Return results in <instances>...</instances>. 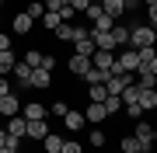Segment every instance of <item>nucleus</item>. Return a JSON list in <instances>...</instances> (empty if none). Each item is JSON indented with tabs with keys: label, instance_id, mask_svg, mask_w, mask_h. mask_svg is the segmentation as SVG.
<instances>
[{
	"label": "nucleus",
	"instance_id": "47",
	"mask_svg": "<svg viewBox=\"0 0 157 153\" xmlns=\"http://www.w3.org/2000/svg\"><path fill=\"white\" fill-rule=\"evenodd\" d=\"M147 66H150V70H154V73H157V56H154V59H150V63H147Z\"/></svg>",
	"mask_w": 157,
	"mask_h": 153
},
{
	"label": "nucleus",
	"instance_id": "39",
	"mask_svg": "<svg viewBox=\"0 0 157 153\" xmlns=\"http://www.w3.org/2000/svg\"><path fill=\"white\" fill-rule=\"evenodd\" d=\"M126 115H129V118H136V122H140V118H143V108H140V104H126Z\"/></svg>",
	"mask_w": 157,
	"mask_h": 153
},
{
	"label": "nucleus",
	"instance_id": "29",
	"mask_svg": "<svg viewBox=\"0 0 157 153\" xmlns=\"http://www.w3.org/2000/svg\"><path fill=\"white\" fill-rule=\"evenodd\" d=\"M87 143H91V146L98 150V146H105V143H108V136H105L101 129H91V132H87Z\"/></svg>",
	"mask_w": 157,
	"mask_h": 153
},
{
	"label": "nucleus",
	"instance_id": "30",
	"mask_svg": "<svg viewBox=\"0 0 157 153\" xmlns=\"http://www.w3.org/2000/svg\"><path fill=\"white\" fill-rule=\"evenodd\" d=\"M56 14H59V21H73V17H77V11H73V4H70V0H63Z\"/></svg>",
	"mask_w": 157,
	"mask_h": 153
},
{
	"label": "nucleus",
	"instance_id": "26",
	"mask_svg": "<svg viewBox=\"0 0 157 153\" xmlns=\"http://www.w3.org/2000/svg\"><path fill=\"white\" fill-rule=\"evenodd\" d=\"M101 104H105V111H108V115L122 111V97H119V94H108V97H105V101H101Z\"/></svg>",
	"mask_w": 157,
	"mask_h": 153
},
{
	"label": "nucleus",
	"instance_id": "27",
	"mask_svg": "<svg viewBox=\"0 0 157 153\" xmlns=\"http://www.w3.org/2000/svg\"><path fill=\"white\" fill-rule=\"evenodd\" d=\"M119 150H122V153H136V150H140V139H136L133 132H129V136H122V143H119Z\"/></svg>",
	"mask_w": 157,
	"mask_h": 153
},
{
	"label": "nucleus",
	"instance_id": "43",
	"mask_svg": "<svg viewBox=\"0 0 157 153\" xmlns=\"http://www.w3.org/2000/svg\"><path fill=\"white\" fill-rule=\"evenodd\" d=\"M7 49H11V35L0 31V52H7Z\"/></svg>",
	"mask_w": 157,
	"mask_h": 153
},
{
	"label": "nucleus",
	"instance_id": "52",
	"mask_svg": "<svg viewBox=\"0 0 157 153\" xmlns=\"http://www.w3.org/2000/svg\"><path fill=\"white\" fill-rule=\"evenodd\" d=\"M0 7H4V0H0Z\"/></svg>",
	"mask_w": 157,
	"mask_h": 153
},
{
	"label": "nucleus",
	"instance_id": "35",
	"mask_svg": "<svg viewBox=\"0 0 157 153\" xmlns=\"http://www.w3.org/2000/svg\"><path fill=\"white\" fill-rule=\"evenodd\" d=\"M84 14H87V21H91V24H94V21H98V17H101V14H105V11H101V4H98V0H91V7H87V11H84Z\"/></svg>",
	"mask_w": 157,
	"mask_h": 153
},
{
	"label": "nucleus",
	"instance_id": "16",
	"mask_svg": "<svg viewBox=\"0 0 157 153\" xmlns=\"http://www.w3.org/2000/svg\"><path fill=\"white\" fill-rule=\"evenodd\" d=\"M7 132H11V136H21L25 139V132H28V122L21 118V115H14V118H7V125H4Z\"/></svg>",
	"mask_w": 157,
	"mask_h": 153
},
{
	"label": "nucleus",
	"instance_id": "34",
	"mask_svg": "<svg viewBox=\"0 0 157 153\" xmlns=\"http://www.w3.org/2000/svg\"><path fill=\"white\" fill-rule=\"evenodd\" d=\"M42 14H45V4H42V0H32V4H28V17H32V21H39Z\"/></svg>",
	"mask_w": 157,
	"mask_h": 153
},
{
	"label": "nucleus",
	"instance_id": "11",
	"mask_svg": "<svg viewBox=\"0 0 157 153\" xmlns=\"http://www.w3.org/2000/svg\"><path fill=\"white\" fill-rule=\"evenodd\" d=\"M112 63H115V52H105V49H94V56H91V66L94 70H112Z\"/></svg>",
	"mask_w": 157,
	"mask_h": 153
},
{
	"label": "nucleus",
	"instance_id": "22",
	"mask_svg": "<svg viewBox=\"0 0 157 153\" xmlns=\"http://www.w3.org/2000/svg\"><path fill=\"white\" fill-rule=\"evenodd\" d=\"M105 97H108V87H105V84H91V87H87V101H98V104H101Z\"/></svg>",
	"mask_w": 157,
	"mask_h": 153
},
{
	"label": "nucleus",
	"instance_id": "18",
	"mask_svg": "<svg viewBox=\"0 0 157 153\" xmlns=\"http://www.w3.org/2000/svg\"><path fill=\"white\" fill-rule=\"evenodd\" d=\"M73 52H77V56H94V42H91V35H84V38H77L73 42Z\"/></svg>",
	"mask_w": 157,
	"mask_h": 153
},
{
	"label": "nucleus",
	"instance_id": "48",
	"mask_svg": "<svg viewBox=\"0 0 157 153\" xmlns=\"http://www.w3.org/2000/svg\"><path fill=\"white\" fill-rule=\"evenodd\" d=\"M4 139H7V129H0V146H4Z\"/></svg>",
	"mask_w": 157,
	"mask_h": 153
},
{
	"label": "nucleus",
	"instance_id": "33",
	"mask_svg": "<svg viewBox=\"0 0 157 153\" xmlns=\"http://www.w3.org/2000/svg\"><path fill=\"white\" fill-rule=\"evenodd\" d=\"M45 108H49V115H56V118H63V115L70 111V104H67V101H52V104H45Z\"/></svg>",
	"mask_w": 157,
	"mask_h": 153
},
{
	"label": "nucleus",
	"instance_id": "45",
	"mask_svg": "<svg viewBox=\"0 0 157 153\" xmlns=\"http://www.w3.org/2000/svg\"><path fill=\"white\" fill-rule=\"evenodd\" d=\"M42 4H45V11H59V4H63V0H42Z\"/></svg>",
	"mask_w": 157,
	"mask_h": 153
},
{
	"label": "nucleus",
	"instance_id": "31",
	"mask_svg": "<svg viewBox=\"0 0 157 153\" xmlns=\"http://www.w3.org/2000/svg\"><path fill=\"white\" fill-rule=\"evenodd\" d=\"M91 28H94V31H112V28H115V21H112V17H108V14H101L98 21L91 24Z\"/></svg>",
	"mask_w": 157,
	"mask_h": 153
},
{
	"label": "nucleus",
	"instance_id": "40",
	"mask_svg": "<svg viewBox=\"0 0 157 153\" xmlns=\"http://www.w3.org/2000/svg\"><path fill=\"white\" fill-rule=\"evenodd\" d=\"M42 70H56V56H49V52H42Z\"/></svg>",
	"mask_w": 157,
	"mask_h": 153
},
{
	"label": "nucleus",
	"instance_id": "20",
	"mask_svg": "<svg viewBox=\"0 0 157 153\" xmlns=\"http://www.w3.org/2000/svg\"><path fill=\"white\" fill-rule=\"evenodd\" d=\"M136 104H140L143 111H150V108H157V91H140V97H136Z\"/></svg>",
	"mask_w": 157,
	"mask_h": 153
},
{
	"label": "nucleus",
	"instance_id": "44",
	"mask_svg": "<svg viewBox=\"0 0 157 153\" xmlns=\"http://www.w3.org/2000/svg\"><path fill=\"white\" fill-rule=\"evenodd\" d=\"M4 94H11V80H7V77H0V97H4Z\"/></svg>",
	"mask_w": 157,
	"mask_h": 153
},
{
	"label": "nucleus",
	"instance_id": "8",
	"mask_svg": "<svg viewBox=\"0 0 157 153\" xmlns=\"http://www.w3.org/2000/svg\"><path fill=\"white\" fill-rule=\"evenodd\" d=\"M105 118H108L105 104H98V101H87V104H84V122H91V125H101Z\"/></svg>",
	"mask_w": 157,
	"mask_h": 153
},
{
	"label": "nucleus",
	"instance_id": "23",
	"mask_svg": "<svg viewBox=\"0 0 157 153\" xmlns=\"http://www.w3.org/2000/svg\"><path fill=\"white\" fill-rule=\"evenodd\" d=\"M112 38H115V46H129V24H119V21H115Z\"/></svg>",
	"mask_w": 157,
	"mask_h": 153
},
{
	"label": "nucleus",
	"instance_id": "6",
	"mask_svg": "<svg viewBox=\"0 0 157 153\" xmlns=\"http://www.w3.org/2000/svg\"><path fill=\"white\" fill-rule=\"evenodd\" d=\"M133 136L140 139V150H147V153L154 150V125H150V122H140V125L133 129Z\"/></svg>",
	"mask_w": 157,
	"mask_h": 153
},
{
	"label": "nucleus",
	"instance_id": "14",
	"mask_svg": "<svg viewBox=\"0 0 157 153\" xmlns=\"http://www.w3.org/2000/svg\"><path fill=\"white\" fill-rule=\"evenodd\" d=\"M67 66H70V73H73V77H84L87 70H91V59H87V56H77V52H73Z\"/></svg>",
	"mask_w": 157,
	"mask_h": 153
},
{
	"label": "nucleus",
	"instance_id": "19",
	"mask_svg": "<svg viewBox=\"0 0 157 153\" xmlns=\"http://www.w3.org/2000/svg\"><path fill=\"white\" fill-rule=\"evenodd\" d=\"M63 143H67V139H63L59 132H49V136L42 139V146H45V153H59V150H63Z\"/></svg>",
	"mask_w": 157,
	"mask_h": 153
},
{
	"label": "nucleus",
	"instance_id": "2",
	"mask_svg": "<svg viewBox=\"0 0 157 153\" xmlns=\"http://www.w3.org/2000/svg\"><path fill=\"white\" fill-rule=\"evenodd\" d=\"M87 28H80V24H70V21H63L59 28H56V38L59 42H77V38H84Z\"/></svg>",
	"mask_w": 157,
	"mask_h": 153
},
{
	"label": "nucleus",
	"instance_id": "1",
	"mask_svg": "<svg viewBox=\"0 0 157 153\" xmlns=\"http://www.w3.org/2000/svg\"><path fill=\"white\" fill-rule=\"evenodd\" d=\"M143 46H154V28L150 24H133L129 28V49H143Z\"/></svg>",
	"mask_w": 157,
	"mask_h": 153
},
{
	"label": "nucleus",
	"instance_id": "10",
	"mask_svg": "<svg viewBox=\"0 0 157 153\" xmlns=\"http://www.w3.org/2000/svg\"><path fill=\"white\" fill-rule=\"evenodd\" d=\"M49 115V108H45L42 101H28V104H21V118L25 122H35V118H45Z\"/></svg>",
	"mask_w": 157,
	"mask_h": 153
},
{
	"label": "nucleus",
	"instance_id": "32",
	"mask_svg": "<svg viewBox=\"0 0 157 153\" xmlns=\"http://www.w3.org/2000/svg\"><path fill=\"white\" fill-rule=\"evenodd\" d=\"M21 63H28L32 70H35V66H42V52H39V49H28V52H25V59H21Z\"/></svg>",
	"mask_w": 157,
	"mask_h": 153
},
{
	"label": "nucleus",
	"instance_id": "17",
	"mask_svg": "<svg viewBox=\"0 0 157 153\" xmlns=\"http://www.w3.org/2000/svg\"><path fill=\"white\" fill-rule=\"evenodd\" d=\"M14 66H17V56H14V49L0 52V77H7V73H11Z\"/></svg>",
	"mask_w": 157,
	"mask_h": 153
},
{
	"label": "nucleus",
	"instance_id": "51",
	"mask_svg": "<svg viewBox=\"0 0 157 153\" xmlns=\"http://www.w3.org/2000/svg\"><path fill=\"white\" fill-rule=\"evenodd\" d=\"M136 153H147V150H136Z\"/></svg>",
	"mask_w": 157,
	"mask_h": 153
},
{
	"label": "nucleus",
	"instance_id": "41",
	"mask_svg": "<svg viewBox=\"0 0 157 153\" xmlns=\"http://www.w3.org/2000/svg\"><path fill=\"white\" fill-rule=\"evenodd\" d=\"M70 4H73V11H77V14H84L87 7H91V0H70Z\"/></svg>",
	"mask_w": 157,
	"mask_h": 153
},
{
	"label": "nucleus",
	"instance_id": "42",
	"mask_svg": "<svg viewBox=\"0 0 157 153\" xmlns=\"http://www.w3.org/2000/svg\"><path fill=\"white\" fill-rule=\"evenodd\" d=\"M147 24H150V28H157V7H147Z\"/></svg>",
	"mask_w": 157,
	"mask_h": 153
},
{
	"label": "nucleus",
	"instance_id": "49",
	"mask_svg": "<svg viewBox=\"0 0 157 153\" xmlns=\"http://www.w3.org/2000/svg\"><path fill=\"white\" fill-rule=\"evenodd\" d=\"M143 7H157V0H143Z\"/></svg>",
	"mask_w": 157,
	"mask_h": 153
},
{
	"label": "nucleus",
	"instance_id": "24",
	"mask_svg": "<svg viewBox=\"0 0 157 153\" xmlns=\"http://www.w3.org/2000/svg\"><path fill=\"white\" fill-rule=\"evenodd\" d=\"M105 80H108V73H105V70H94V66L84 73V84H87V87H91V84H105Z\"/></svg>",
	"mask_w": 157,
	"mask_h": 153
},
{
	"label": "nucleus",
	"instance_id": "7",
	"mask_svg": "<svg viewBox=\"0 0 157 153\" xmlns=\"http://www.w3.org/2000/svg\"><path fill=\"white\" fill-rule=\"evenodd\" d=\"M91 35V42H94V49H105V52H115V38H112V31H94V28H87Z\"/></svg>",
	"mask_w": 157,
	"mask_h": 153
},
{
	"label": "nucleus",
	"instance_id": "5",
	"mask_svg": "<svg viewBox=\"0 0 157 153\" xmlns=\"http://www.w3.org/2000/svg\"><path fill=\"white\" fill-rule=\"evenodd\" d=\"M28 87H35V91H45V87H52V70L35 66V70H32V77H28Z\"/></svg>",
	"mask_w": 157,
	"mask_h": 153
},
{
	"label": "nucleus",
	"instance_id": "36",
	"mask_svg": "<svg viewBox=\"0 0 157 153\" xmlns=\"http://www.w3.org/2000/svg\"><path fill=\"white\" fill-rule=\"evenodd\" d=\"M136 52H140V66H143V63H150V59L157 56V49H154V46H143V49H136Z\"/></svg>",
	"mask_w": 157,
	"mask_h": 153
},
{
	"label": "nucleus",
	"instance_id": "50",
	"mask_svg": "<svg viewBox=\"0 0 157 153\" xmlns=\"http://www.w3.org/2000/svg\"><path fill=\"white\" fill-rule=\"evenodd\" d=\"M0 153H11V150H7V146H0Z\"/></svg>",
	"mask_w": 157,
	"mask_h": 153
},
{
	"label": "nucleus",
	"instance_id": "13",
	"mask_svg": "<svg viewBox=\"0 0 157 153\" xmlns=\"http://www.w3.org/2000/svg\"><path fill=\"white\" fill-rule=\"evenodd\" d=\"M49 136V125H45V118H35V122H28V132H25V139H45Z\"/></svg>",
	"mask_w": 157,
	"mask_h": 153
},
{
	"label": "nucleus",
	"instance_id": "37",
	"mask_svg": "<svg viewBox=\"0 0 157 153\" xmlns=\"http://www.w3.org/2000/svg\"><path fill=\"white\" fill-rule=\"evenodd\" d=\"M4 146L11 150V153H17V150H21V136H11V132H7V139H4Z\"/></svg>",
	"mask_w": 157,
	"mask_h": 153
},
{
	"label": "nucleus",
	"instance_id": "46",
	"mask_svg": "<svg viewBox=\"0 0 157 153\" xmlns=\"http://www.w3.org/2000/svg\"><path fill=\"white\" fill-rule=\"evenodd\" d=\"M136 4H140V0H126V11H133V7H136Z\"/></svg>",
	"mask_w": 157,
	"mask_h": 153
},
{
	"label": "nucleus",
	"instance_id": "28",
	"mask_svg": "<svg viewBox=\"0 0 157 153\" xmlns=\"http://www.w3.org/2000/svg\"><path fill=\"white\" fill-rule=\"evenodd\" d=\"M119 97H122V108H126V104H136V97H140V87H136V84H129Z\"/></svg>",
	"mask_w": 157,
	"mask_h": 153
},
{
	"label": "nucleus",
	"instance_id": "3",
	"mask_svg": "<svg viewBox=\"0 0 157 153\" xmlns=\"http://www.w3.org/2000/svg\"><path fill=\"white\" fill-rule=\"evenodd\" d=\"M115 63L126 70V73H136V70H140V52H136V49H122L115 56Z\"/></svg>",
	"mask_w": 157,
	"mask_h": 153
},
{
	"label": "nucleus",
	"instance_id": "15",
	"mask_svg": "<svg viewBox=\"0 0 157 153\" xmlns=\"http://www.w3.org/2000/svg\"><path fill=\"white\" fill-rule=\"evenodd\" d=\"M63 125H67V132H80L84 129V111H73L70 108V111L63 115Z\"/></svg>",
	"mask_w": 157,
	"mask_h": 153
},
{
	"label": "nucleus",
	"instance_id": "25",
	"mask_svg": "<svg viewBox=\"0 0 157 153\" xmlns=\"http://www.w3.org/2000/svg\"><path fill=\"white\" fill-rule=\"evenodd\" d=\"M39 21H42V24H45V28H49V31H56V28H59V24H63V21H59V14H56V11H45V14L39 17Z\"/></svg>",
	"mask_w": 157,
	"mask_h": 153
},
{
	"label": "nucleus",
	"instance_id": "12",
	"mask_svg": "<svg viewBox=\"0 0 157 153\" xmlns=\"http://www.w3.org/2000/svg\"><path fill=\"white\" fill-rule=\"evenodd\" d=\"M32 28H35V21L28 17V11H21V14H17L14 21H11V31H14V35H28Z\"/></svg>",
	"mask_w": 157,
	"mask_h": 153
},
{
	"label": "nucleus",
	"instance_id": "38",
	"mask_svg": "<svg viewBox=\"0 0 157 153\" xmlns=\"http://www.w3.org/2000/svg\"><path fill=\"white\" fill-rule=\"evenodd\" d=\"M59 153H84V146H80L77 139H67V143H63V150H59Z\"/></svg>",
	"mask_w": 157,
	"mask_h": 153
},
{
	"label": "nucleus",
	"instance_id": "53",
	"mask_svg": "<svg viewBox=\"0 0 157 153\" xmlns=\"http://www.w3.org/2000/svg\"><path fill=\"white\" fill-rule=\"evenodd\" d=\"M119 153H122V150H119Z\"/></svg>",
	"mask_w": 157,
	"mask_h": 153
},
{
	"label": "nucleus",
	"instance_id": "4",
	"mask_svg": "<svg viewBox=\"0 0 157 153\" xmlns=\"http://www.w3.org/2000/svg\"><path fill=\"white\" fill-rule=\"evenodd\" d=\"M136 87H140V91H157V73L147 66V63L136 70Z\"/></svg>",
	"mask_w": 157,
	"mask_h": 153
},
{
	"label": "nucleus",
	"instance_id": "9",
	"mask_svg": "<svg viewBox=\"0 0 157 153\" xmlns=\"http://www.w3.org/2000/svg\"><path fill=\"white\" fill-rule=\"evenodd\" d=\"M0 115H4V118H14V115H21V101H17V94H14V91L0 97Z\"/></svg>",
	"mask_w": 157,
	"mask_h": 153
},
{
	"label": "nucleus",
	"instance_id": "21",
	"mask_svg": "<svg viewBox=\"0 0 157 153\" xmlns=\"http://www.w3.org/2000/svg\"><path fill=\"white\" fill-rule=\"evenodd\" d=\"M11 73L17 77V84H21V87H28V77H32V66H28V63H21V59H17V66L11 70Z\"/></svg>",
	"mask_w": 157,
	"mask_h": 153
}]
</instances>
